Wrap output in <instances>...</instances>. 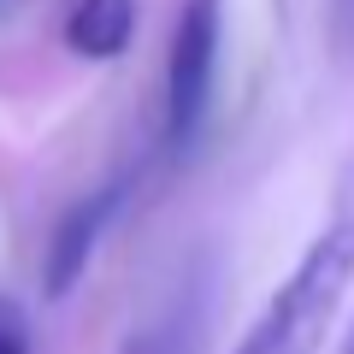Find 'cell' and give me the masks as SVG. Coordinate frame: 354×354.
<instances>
[{
	"label": "cell",
	"instance_id": "cell-2",
	"mask_svg": "<svg viewBox=\"0 0 354 354\" xmlns=\"http://www.w3.org/2000/svg\"><path fill=\"white\" fill-rule=\"evenodd\" d=\"M218 77V0H183L171 30V65H165V142L177 153L207 124Z\"/></svg>",
	"mask_w": 354,
	"mask_h": 354
},
{
	"label": "cell",
	"instance_id": "cell-4",
	"mask_svg": "<svg viewBox=\"0 0 354 354\" xmlns=\"http://www.w3.org/2000/svg\"><path fill=\"white\" fill-rule=\"evenodd\" d=\"M136 30V0H77L65 18V48L83 59H118Z\"/></svg>",
	"mask_w": 354,
	"mask_h": 354
},
{
	"label": "cell",
	"instance_id": "cell-6",
	"mask_svg": "<svg viewBox=\"0 0 354 354\" xmlns=\"http://www.w3.org/2000/svg\"><path fill=\"white\" fill-rule=\"evenodd\" d=\"M330 36L342 53H354V0H330Z\"/></svg>",
	"mask_w": 354,
	"mask_h": 354
},
{
	"label": "cell",
	"instance_id": "cell-5",
	"mask_svg": "<svg viewBox=\"0 0 354 354\" xmlns=\"http://www.w3.org/2000/svg\"><path fill=\"white\" fill-rule=\"evenodd\" d=\"M0 354H30V325L12 301H0Z\"/></svg>",
	"mask_w": 354,
	"mask_h": 354
},
{
	"label": "cell",
	"instance_id": "cell-1",
	"mask_svg": "<svg viewBox=\"0 0 354 354\" xmlns=\"http://www.w3.org/2000/svg\"><path fill=\"white\" fill-rule=\"evenodd\" d=\"M348 278H354V225H330L301 254V266L272 290V301L260 307L236 354H319Z\"/></svg>",
	"mask_w": 354,
	"mask_h": 354
},
{
	"label": "cell",
	"instance_id": "cell-7",
	"mask_svg": "<svg viewBox=\"0 0 354 354\" xmlns=\"http://www.w3.org/2000/svg\"><path fill=\"white\" fill-rule=\"evenodd\" d=\"M342 354H354V337H348V348H342Z\"/></svg>",
	"mask_w": 354,
	"mask_h": 354
},
{
	"label": "cell",
	"instance_id": "cell-3",
	"mask_svg": "<svg viewBox=\"0 0 354 354\" xmlns=\"http://www.w3.org/2000/svg\"><path fill=\"white\" fill-rule=\"evenodd\" d=\"M118 201H124V189H101V195L77 201L71 213L59 218V230H53V242H48V260H41L48 295H71L77 290V278L88 272V260L101 248V230H106V218L118 213Z\"/></svg>",
	"mask_w": 354,
	"mask_h": 354
}]
</instances>
